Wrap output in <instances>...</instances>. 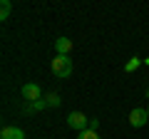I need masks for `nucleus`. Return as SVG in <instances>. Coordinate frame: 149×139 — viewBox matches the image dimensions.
<instances>
[{
	"label": "nucleus",
	"instance_id": "2",
	"mask_svg": "<svg viewBox=\"0 0 149 139\" xmlns=\"http://www.w3.org/2000/svg\"><path fill=\"white\" fill-rule=\"evenodd\" d=\"M67 127L77 129V132H85V129H90V117L85 112H70L67 114Z\"/></svg>",
	"mask_w": 149,
	"mask_h": 139
},
{
	"label": "nucleus",
	"instance_id": "9",
	"mask_svg": "<svg viewBox=\"0 0 149 139\" xmlns=\"http://www.w3.org/2000/svg\"><path fill=\"white\" fill-rule=\"evenodd\" d=\"M139 65H144V60H139V57H132L127 65H124V72H134V70H137Z\"/></svg>",
	"mask_w": 149,
	"mask_h": 139
},
{
	"label": "nucleus",
	"instance_id": "6",
	"mask_svg": "<svg viewBox=\"0 0 149 139\" xmlns=\"http://www.w3.org/2000/svg\"><path fill=\"white\" fill-rule=\"evenodd\" d=\"M70 50H72V40L70 38H57L55 40V52L57 55H67Z\"/></svg>",
	"mask_w": 149,
	"mask_h": 139
},
{
	"label": "nucleus",
	"instance_id": "11",
	"mask_svg": "<svg viewBox=\"0 0 149 139\" xmlns=\"http://www.w3.org/2000/svg\"><path fill=\"white\" fill-rule=\"evenodd\" d=\"M45 107H47V102H45V99H37V102H32V104H30L32 112H42Z\"/></svg>",
	"mask_w": 149,
	"mask_h": 139
},
{
	"label": "nucleus",
	"instance_id": "5",
	"mask_svg": "<svg viewBox=\"0 0 149 139\" xmlns=\"http://www.w3.org/2000/svg\"><path fill=\"white\" fill-rule=\"evenodd\" d=\"M0 139H25V132L20 127H3L0 129Z\"/></svg>",
	"mask_w": 149,
	"mask_h": 139
},
{
	"label": "nucleus",
	"instance_id": "1",
	"mask_svg": "<svg viewBox=\"0 0 149 139\" xmlns=\"http://www.w3.org/2000/svg\"><path fill=\"white\" fill-rule=\"evenodd\" d=\"M50 67H52L55 77H60V80H67L74 72V65H72V60H70V55H55V60H52Z\"/></svg>",
	"mask_w": 149,
	"mask_h": 139
},
{
	"label": "nucleus",
	"instance_id": "14",
	"mask_svg": "<svg viewBox=\"0 0 149 139\" xmlns=\"http://www.w3.org/2000/svg\"><path fill=\"white\" fill-rule=\"evenodd\" d=\"M147 112H149V107H147Z\"/></svg>",
	"mask_w": 149,
	"mask_h": 139
},
{
	"label": "nucleus",
	"instance_id": "13",
	"mask_svg": "<svg viewBox=\"0 0 149 139\" xmlns=\"http://www.w3.org/2000/svg\"><path fill=\"white\" fill-rule=\"evenodd\" d=\"M147 97H149V90H147Z\"/></svg>",
	"mask_w": 149,
	"mask_h": 139
},
{
	"label": "nucleus",
	"instance_id": "8",
	"mask_svg": "<svg viewBox=\"0 0 149 139\" xmlns=\"http://www.w3.org/2000/svg\"><path fill=\"white\" fill-rule=\"evenodd\" d=\"M45 102H47V107H60V104H62V99H60V95H55V92H50V95H45Z\"/></svg>",
	"mask_w": 149,
	"mask_h": 139
},
{
	"label": "nucleus",
	"instance_id": "10",
	"mask_svg": "<svg viewBox=\"0 0 149 139\" xmlns=\"http://www.w3.org/2000/svg\"><path fill=\"white\" fill-rule=\"evenodd\" d=\"M77 139H100V137H97V132H95V129H85V132H80V134H77Z\"/></svg>",
	"mask_w": 149,
	"mask_h": 139
},
{
	"label": "nucleus",
	"instance_id": "7",
	"mask_svg": "<svg viewBox=\"0 0 149 139\" xmlns=\"http://www.w3.org/2000/svg\"><path fill=\"white\" fill-rule=\"evenodd\" d=\"M10 10H13V3L10 0H3L0 3V20H8L10 17Z\"/></svg>",
	"mask_w": 149,
	"mask_h": 139
},
{
	"label": "nucleus",
	"instance_id": "4",
	"mask_svg": "<svg viewBox=\"0 0 149 139\" xmlns=\"http://www.w3.org/2000/svg\"><path fill=\"white\" fill-rule=\"evenodd\" d=\"M147 122H149V112H147V109H142V107H134L132 112H129V124H132L134 129H142Z\"/></svg>",
	"mask_w": 149,
	"mask_h": 139
},
{
	"label": "nucleus",
	"instance_id": "3",
	"mask_svg": "<svg viewBox=\"0 0 149 139\" xmlns=\"http://www.w3.org/2000/svg\"><path fill=\"white\" fill-rule=\"evenodd\" d=\"M20 95H22V99H27L30 104H32V102H37V99H42V90H40V85H35V82L22 85Z\"/></svg>",
	"mask_w": 149,
	"mask_h": 139
},
{
	"label": "nucleus",
	"instance_id": "12",
	"mask_svg": "<svg viewBox=\"0 0 149 139\" xmlns=\"http://www.w3.org/2000/svg\"><path fill=\"white\" fill-rule=\"evenodd\" d=\"M97 127H100V119H90V129H95V132H97Z\"/></svg>",
	"mask_w": 149,
	"mask_h": 139
}]
</instances>
